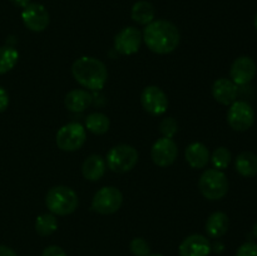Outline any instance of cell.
<instances>
[{
    "label": "cell",
    "mask_w": 257,
    "mask_h": 256,
    "mask_svg": "<svg viewBox=\"0 0 257 256\" xmlns=\"http://www.w3.org/2000/svg\"><path fill=\"white\" fill-rule=\"evenodd\" d=\"M79 205L77 192L68 186H54L45 196V206L55 216H67L74 212Z\"/></svg>",
    "instance_id": "3957f363"
},
{
    "label": "cell",
    "mask_w": 257,
    "mask_h": 256,
    "mask_svg": "<svg viewBox=\"0 0 257 256\" xmlns=\"http://www.w3.org/2000/svg\"><path fill=\"white\" fill-rule=\"evenodd\" d=\"M178 156V146L173 138H158L151 148V158L155 165L160 167H168L176 161Z\"/></svg>",
    "instance_id": "7c38bea8"
},
{
    "label": "cell",
    "mask_w": 257,
    "mask_h": 256,
    "mask_svg": "<svg viewBox=\"0 0 257 256\" xmlns=\"http://www.w3.org/2000/svg\"><path fill=\"white\" fill-rule=\"evenodd\" d=\"M123 203V195L114 186H105L98 190L92 200V210L100 215H113Z\"/></svg>",
    "instance_id": "52a82bcc"
},
{
    "label": "cell",
    "mask_w": 257,
    "mask_h": 256,
    "mask_svg": "<svg viewBox=\"0 0 257 256\" xmlns=\"http://www.w3.org/2000/svg\"><path fill=\"white\" fill-rule=\"evenodd\" d=\"M212 251L210 240L200 233L187 236L178 247L180 256H208Z\"/></svg>",
    "instance_id": "5bb4252c"
},
{
    "label": "cell",
    "mask_w": 257,
    "mask_h": 256,
    "mask_svg": "<svg viewBox=\"0 0 257 256\" xmlns=\"http://www.w3.org/2000/svg\"><path fill=\"white\" fill-rule=\"evenodd\" d=\"M130 250L135 256H148L151 253V246L145 238L136 237L131 241Z\"/></svg>",
    "instance_id": "4316f807"
},
{
    "label": "cell",
    "mask_w": 257,
    "mask_h": 256,
    "mask_svg": "<svg viewBox=\"0 0 257 256\" xmlns=\"http://www.w3.org/2000/svg\"><path fill=\"white\" fill-rule=\"evenodd\" d=\"M19 60V53L12 45L0 47V75L10 72Z\"/></svg>",
    "instance_id": "cb8c5ba5"
},
{
    "label": "cell",
    "mask_w": 257,
    "mask_h": 256,
    "mask_svg": "<svg viewBox=\"0 0 257 256\" xmlns=\"http://www.w3.org/2000/svg\"><path fill=\"white\" fill-rule=\"evenodd\" d=\"M253 25H255V28H256V30H257V13H256V15H255V19H253Z\"/></svg>",
    "instance_id": "836d02e7"
},
{
    "label": "cell",
    "mask_w": 257,
    "mask_h": 256,
    "mask_svg": "<svg viewBox=\"0 0 257 256\" xmlns=\"http://www.w3.org/2000/svg\"><path fill=\"white\" fill-rule=\"evenodd\" d=\"M143 35L138 28L125 27L114 37V49L122 55H132L140 50Z\"/></svg>",
    "instance_id": "30bf717a"
},
{
    "label": "cell",
    "mask_w": 257,
    "mask_h": 256,
    "mask_svg": "<svg viewBox=\"0 0 257 256\" xmlns=\"http://www.w3.org/2000/svg\"><path fill=\"white\" fill-rule=\"evenodd\" d=\"M235 168L243 177H253L257 175V155L251 151L240 153L235 160Z\"/></svg>",
    "instance_id": "44dd1931"
},
{
    "label": "cell",
    "mask_w": 257,
    "mask_h": 256,
    "mask_svg": "<svg viewBox=\"0 0 257 256\" xmlns=\"http://www.w3.org/2000/svg\"><path fill=\"white\" fill-rule=\"evenodd\" d=\"M105 170H107V163L100 155L88 156L82 165L83 177L92 182L99 181L104 176Z\"/></svg>",
    "instance_id": "e0dca14e"
},
{
    "label": "cell",
    "mask_w": 257,
    "mask_h": 256,
    "mask_svg": "<svg viewBox=\"0 0 257 256\" xmlns=\"http://www.w3.org/2000/svg\"><path fill=\"white\" fill-rule=\"evenodd\" d=\"M143 42L151 52L156 54H170L181 42V34L178 28L172 22L166 19L153 20L146 25L142 33Z\"/></svg>",
    "instance_id": "6da1fadb"
},
{
    "label": "cell",
    "mask_w": 257,
    "mask_h": 256,
    "mask_svg": "<svg viewBox=\"0 0 257 256\" xmlns=\"http://www.w3.org/2000/svg\"><path fill=\"white\" fill-rule=\"evenodd\" d=\"M58 228V220L53 213H42L35 220V232L39 236L47 237L53 235Z\"/></svg>",
    "instance_id": "603a6c76"
},
{
    "label": "cell",
    "mask_w": 257,
    "mask_h": 256,
    "mask_svg": "<svg viewBox=\"0 0 257 256\" xmlns=\"http://www.w3.org/2000/svg\"><path fill=\"white\" fill-rule=\"evenodd\" d=\"M72 75L88 90H100L108 80V69L98 58L80 57L73 63Z\"/></svg>",
    "instance_id": "7a4b0ae2"
},
{
    "label": "cell",
    "mask_w": 257,
    "mask_h": 256,
    "mask_svg": "<svg viewBox=\"0 0 257 256\" xmlns=\"http://www.w3.org/2000/svg\"><path fill=\"white\" fill-rule=\"evenodd\" d=\"M9 105V94L3 87H0V113L4 112Z\"/></svg>",
    "instance_id": "f546056e"
},
{
    "label": "cell",
    "mask_w": 257,
    "mask_h": 256,
    "mask_svg": "<svg viewBox=\"0 0 257 256\" xmlns=\"http://www.w3.org/2000/svg\"><path fill=\"white\" fill-rule=\"evenodd\" d=\"M0 256H18L13 248L5 245H0Z\"/></svg>",
    "instance_id": "4dcf8cb0"
},
{
    "label": "cell",
    "mask_w": 257,
    "mask_h": 256,
    "mask_svg": "<svg viewBox=\"0 0 257 256\" xmlns=\"http://www.w3.org/2000/svg\"><path fill=\"white\" fill-rule=\"evenodd\" d=\"M160 132L162 137L173 138L178 132V123L175 118L166 117L160 123Z\"/></svg>",
    "instance_id": "484cf974"
},
{
    "label": "cell",
    "mask_w": 257,
    "mask_h": 256,
    "mask_svg": "<svg viewBox=\"0 0 257 256\" xmlns=\"http://www.w3.org/2000/svg\"><path fill=\"white\" fill-rule=\"evenodd\" d=\"M231 160H232L231 151L226 147H217L210 157V162L212 163L213 168L220 171L227 168L231 163Z\"/></svg>",
    "instance_id": "d4e9b609"
},
{
    "label": "cell",
    "mask_w": 257,
    "mask_h": 256,
    "mask_svg": "<svg viewBox=\"0 0 257 256\" xmlns=\"http://www.w3.org/2000/svg\"><path fill=\"white\" fill-rule=\"evenodd\" d=\"M141 104L150 114L162 115L168 108L167 94L157 85H148L141 93Z\"/></svg>",
    "instance_id": "9c48e42d"
},
{
    "label": "cell",
    "mask_w": 257,
    "mask_h": 256,
    "mask_svg": "<svg viewBox=\"0 0 257 256\" xmlns=\"http://www.w3.org/2000/svg\"><path fill=\"white\" fill-rule=\"evenodd\" d=\"M155 7L146 0H140V2L135 3L131 9L132 20L140 25H148L150 23H152L155 20Z\"/></svg>",
    "instance_id": "ffe728a7"
},
{
    "label": "cell",
    "mask_w": 257,
    "mask_h": 256,
    "mask_svg": "<svg viewBox=\"0 0 257 256\" xmlns=\"http://www.w3.org/2000/svg\"><path fill=\"white\" fill-rule=\"evenodd\" d=\"M252 233H253V236H255V237L257 238V223L255 226H253V228H252Z\"/></svg>",
    "instance_id": "d6a6232c"
},
{
    "label": "cell",
    "mask_w": 257,
    "mask_h": 256,
    "mask_svg": "<svg viewBox=\"0 0 257 256\" xmlns=\"http://www.w3.org/2000/svg\"><path fill=\"white\" fill-rule=\"evenodd\" d=\"M10 2H12L13 5H15V7L18 8H23V9H24L28 4H30V0H10Z\"/></svg>",
    "instance_id": "1f68e13d"
},
{
    "label": "cell",
    "mask_w": 257,
    "mask_h": 256,
    "mask_svg": "<svg viewBox=\"0 0 257 256\" xmlns=\"http://www.w3.org/2000/svg\"><path fill=\"white\" fill-rule=\"evenodd\" d=\"M230 227V220L228 216L222 211H216L208 216L206 221L205 230L207 235L212 238H220L226 235Z\"/></svg>",
    "instance_id": "d6986e66"
},
{
    "label": "cell",
    "mask_w": 257,
    "mask_h": 256,
    "mask_svg": "<svg viewBox=\"0 0 257 256\" xmlns=\"http://www.w3.org/2000/svg\"><path fill=\"white\" fill-rule=\"evenodd\" d=\"M212 95L216 102L222 105H231L238 95V88L227 78H218L212 84Z\"/></svg>",
    "instance_id": "9a60e30c"
},
{
    "label": "cell",
    "mask_w": 257,
    "mask_h": 256,
    "mask_svg": "<svg viewBox=\"0 0 257 256\" xmlns=\"http://www.w3.org/2000/svg\"><path fill=\"white\" fill-rule=\"evenodd\" d=\"M211 153L207 146L201 142H192L186 147L185 158L188 165L195 170L205 168L210 162Z\"/></svg>",
    "instance_id": "2e32d148"
},
{
    "label": "cell",
    "mask_w": 257,
    "mask_h": 256,
    "mask_svg": "<svg viewBox=\"0 0 257 256\" xmlns=\"http://www.w3.org/2000/svg\"><path fill=\"white\" fill-rule=\"evenodd\" d=\"M93 97L88 90L85 89H73L67 93L64 98L65 108L70 112L80 113L92 105Z\"/></svg>",
    "instance_id": "ac0fdd59"
},
{
    "label": "cell",
    "mask_w": 257,
    "mask_h": 256,
    "mask_svg": "<svg viewBox=\"0 0 257 256\" xmlns=\"http://www.w3.org/2000/svg\"><path fill=\"white\" fill-rule=\"evenodd\" d=\"M87 140V130L80 123H67L59 128L55 136L57 146L65 152L80 150Z\"/></svg>",
    "instance_id": "8992f818"
},
{
    "label": "cell",
    "mask_w": 257,
    "mask_h": 256,
    "mask_svg": "<svg viewBox=\"0 0 257 256\" xmlns=\"http://www.w3.org/2000/svg\"><path fill=\"white\" fill-rule=\"evenodd\" d=\"M228 125L233 131L245 132L252 127L255 122V110L246 100H235L227 112Z\"/></svg>",
    "instance_id": "ba28073f"
},
{
    "label": "cell",
    "mask_w": 257,
    "mask_h": 256,
    "mask_svg": "<svg viewBox=\"0 0 257 256\" xmlns=\"http://www.w3.org/2000/svg\"><path fill=\"white\" fill-rule=\"evenodd\" d=\"M22 19L25 27L35 33L45 30L49 25L50 17L44 5L39 3H30L23 9Z\"/></svg>",
    "instance_id": "8fae6325"
},
{
    "label": "cell",
    "mask_w": 257,
    "mask_h": 256,
    "mask_svg": "<svg viewBox=\"0 0 257 256\" xmlns=\"http://www.w3.org/2000/svg\"><path fill=\"white\" fill-rule=\"evenodd\" d=\"M148 256H163V255H161V253H150Z\"/></svg>",
    "instance_id": "e575fe53"
},
{
    "label": "cell",
    "mask_w": 257,
    "mask_h": 256,
    "mask_svg": "<svg viewBox=\"0 0 257 256\" xmlns=\"http://www.w3.org/2000/svg\"><path fill=\"white\" fill-rule=\"evenodd\" d=\"M256 63L247 55H241L236 58L231 65L230 77L236 85H246L255 78Z\"/></svg>",
    "instance_id": "4fadbf2b"
},
{
    "label": "cell",
    "mask_w": 257,
    "mask_h": 256,
    "mask_svg": "<svg viewBox=\"0 0 257 256\" xmlns=\"http://www.w3.org/2000/svg\"><path fill=\"white\" fill-rule=\"evenodd\" d=\"M138 151L131 145H117L110 148L105 157V163L110 171L125 173L132 171L138 162Z\"/></svg>",
    "instance_id": "5b68a950"
},
{
    "label": "cell",
    "mask_w": 257,
    "mask_h": 256,
    "mask_svg": "<svg viewBox=\"0 0 257 256\" xmlns=\"http://www.w3.org/2000/svg\"><path fill=\"white\" fill-rule=\"evenodd\" d=\"M236 256H257V243L245 242L238 247Z\"/></svg>",
    "instance_id": "83f0119b"
},
{
    "label": "cell",
    "mask_w": 257,
    "mask_h": 256,
    "mask_svg": "<svg viewBox=\"0 0 257 256\" xmlns=\"http://www.w3.org/2000/svg\"><path fill=\"white\" fill-rule=\"evenodd\" d=\"M110 120L104 113L94 112L90 113L85 118V130L89 131L93 135H104L109 131Z\"/></svg>",
    "instance_id": "7402d4cb"
},
{
    "label": "cell",
    "mask_w": 257,
    "mask_h": 256,
    "mask_svg": "<svg viewBox=\"0 0 257 256\" xmlns=\"http://www.w3.org/2000/svg\"><path fill=\"white\" fill-rule=\"evenodd\" d=\"M227 176L223 173V171L216 170V168H208L203 171L198 180V188H200L201 195L210 201L222 200L228 192Z\"/></svg>",
    "instance_id": "277c9868"
},
{
    "label": "cell",
    "mask_w": 257,
    "mask_h": 256,
    "mask_svg": "<svg viewBox=\"0 0 257 256\" xmlns=\"http://www.w3.org/2000/svg\"><path fill=\"white\" fill-rule=\"evenodd\" d=\"M42 256H68V255L65 253V251L63 250L62 247L52 245V246H48V247L44 248Z\"/></svg>",
    "instance_id": "f1b7e54d"
}]
</instances>
